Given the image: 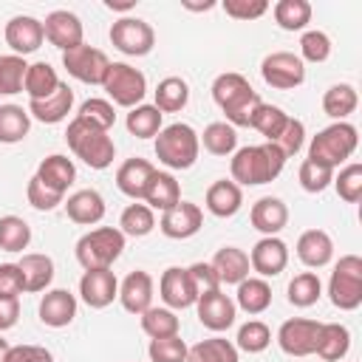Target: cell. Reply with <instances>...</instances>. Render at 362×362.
Masks as SVG:
<instances>
[{
    "label": "cell",
    "mask_w": 362,
    "mask_h": 362,
    "mask_svg": "<svg viewBox=\"0 0 362 362\" xmlns=\"http://www.w3.org/2000/svg\"><path fill=\"white\" fill-rule=\"evenodd\" d=\"M212 99L226 113V124L232 127H249L260 105L257 90L249 85L243 74H235V71H226L212 82Z\"/></svg>",
    "instance_id": "6da1fadb"
},
{
    "label": "cell",
    "mask_w": 362,
    "mask_h": 362,
    "mask_svg": "<svg viewBox=\"0 0 362 362\" xmlns=\"http://www.w3.org/2000/svg\"><path fill=\"white\" fill-rule=\"evenodd\" d=\"M286 156L274 147V144H249L240 147L232 156V181L243 184V187H257V184H269L283 173Z\"/></svg>",
    "instance_id": "7a4b0ae2"
},
{
    "label": "cell",
    "mask_w": 362,
    "mask_h": 362,
    "mask_svg": "<svg viewBox=\"0 0 362 362\" xmlns=\"http://www.w3.org/2000/svg\"><path fill=\"white\" fill-rule=\"evenodd\" d=\"M65 141L76 153V158H82L90 170H107L116 158V147H113V139L107 136V130H99L76 116L68 124Z\"/></svg>",
    "instance_id": "3957f363"
},
{
    "label": "cell",
    "mask_w": 362,
    "mask_h": 362,
    "mask_svg": "<svg viewBox=\"0 0 362 362\" xmlns=\"http://www.w3.org/2000/svg\"><path fill=\"white\" fill-rule=\"evenodd\" d=\"M356 144H359L356 127L348 124V122H334V124H328L325 130H320V133L311 139V144H308V161L334 170V167H339L345 158L354 156Z\"/></svg>",
    "instance_id": "277c9868"
},
{
    "label": "cell",
    "mask_w": 362,
    "mask_h": 362,
    "mask_svg": "<svg viewBox=\"0 0 362 362\" xmlns=\"http://www.w3.org/2000/svg\"><path fill=\"white\" fill-rule=\"evenodd\" d=\"M198 150H201L198 133L184 122L167 124L156 136V158L170 170H189L198 158Z\"/></svg>",
    "instance_id": "5b68a950"
},
{
    "label": "cell",
    "mask_w": 362,
    "mask_h": 362,
    "mask_svg": "<svg viewBox=\"0 0 362 362\" xmlns=\"http://www.w3.org/2000/svg\"><path fill=\"white\" fill-rule=\"evenodd\" d=\"M124 249V235L113 226H99L76 240V260L85 272L93 269H110L113 260Z\"/></svg>",
    "instance_id": "8992f818"
},
{
    "label": "cell",
    "mask_w": 362,
    "mask_h": 362,
    "mask_svg": "<svg viewBox=\"0 0 362 362\" xmlns=\"http://www.w3.org/2000/svg\"><path fill=\"white\" fill-rule=\"evenodd\" d=\"M328 297L339 311H354L362 305V257L342 255L328 280Z\"/></svg>",
    "instance_id": "52a82bcc"
},
{
    "label": "cell",
    "mask_w": 362,
    "mask_h": 362,
    "mask_svg": "<svg viewBox=\"0 0 362 362\" xmlns=\"http://www.w3.org/2000/svg\"><path fill=\"white\" fill-rule=\"evenodd\" d=\"M102 88L107 90V96L119 105V107H139L144 93H147V79L139 68L127 65V62H110L107 76L102 82Z\"/></svg>",
    "instance_id": "ba28073f"
},
{
    "label": "cell",
    "mask_w": 362,
    "mask_h": 362,
    "mask_svg": "<svg viewBox=\"0 0 362 362\" xmlns=\"http://www.w3.org/2000/svg\"><path fill=\"white\" fill-rule=\"evenodd\" d=\"M110 42L127 57H144L156 45V31L139 17H122L110 25Z\"/></svg>",
    "instance_id": "9c48e42d"
},
{
    "label": "cell",
    "mask_w": 362,
    "mask_h": 362,
    "mask_svg": "<svg viewBox=\"0 0 362 362\" xmlns=\"http://www.w3.org/2000/svg\"><path fill=\"white\" fill-rule=\"evenodd\" d=\"M62 65H65V71L74 79H79L85 85H102L105 76H107L110 59L105 57V51L82 42V45H76V48H71V51L62 54Z\"/></svg>",
    "instance_id": "30bf717a"
},
{
    "label": "cell",
    "mask_w": 362,
    "mask_h": 362,
    "mask_svg": "<svg viewBox=\"0 0 362 362\" xmlns=\"http://www.w3.org/2000/svg\"><path fill=\"white\" fill-rule=\"evenodd\" d=\"M263 82L274 90H291L305 82V65L291 51H274L260 62Z\"/></svg>",
    "instance_id": "8fae6325"
},
{
    "label": "cell",
    "mask_w": 362,
    "mask_h": 362,
    "mask_svg": "<svg viewBox=\"0 0 362 362\" xmlns=\"http://www.w3.org/2000/svg\"><path fill=\"white\" fill-rule=\"evenodd\" d=\"M317 320H305V317H291L280 325L277 331V345L283 348V354L288 356H311L317 348V334H320Z\"/></svg>",
    "instance_id": "7c38bea8"
},
{
    "label": "cell",
    "mask_w": 362,
    "mask_h": 362,
    "mask_svg": "<svg viewBox=\"0 0 362 362\" xmlns=\"http://www.w3.org/2000/svg\"><path fill=\"white\" fill-rule=\"evenodd\" d=\"M204 226V212L198 204H189V201H178L173 209H167L158 221V229L173 238V240H184V238H192L198 229Z\"/></svg>",
    "instance_id": "4fadbf2b"
},
{
    "label": "cell",
    "mask_w": 362,
    "mask_h": 362,
    "mask_svg": "<svg viewBox=\"0 0 362 362\" xmlns=\"http://www.w3.org/2000/svg\"><path fill=\"white\" fill-rule=\"evenodd\" d=\"M42 31H45V40L51 45H57L62 54L76 48V45H82V23H79V17L74 11H65V8L51 11L45 17V23H42Z\"/></svg>",
    "instance_id": "5bb4252c"
},
{
    "label": "cell",
    "mask_w": 362,
    "mask_h": 362,
    "mask_svg": "<svg viewBox=\"0 0 362 362\" xmlns=\"http://www.w3.org/2000/svg\"><path fill=\"white\" fill-rule=\"evenodd\" d=\"M288 263V246L277 238V235H269V238H260L255 246H252V255H249V266L260 274V277H277Z\"/></svg>",
    "instance_id": "9a60e30c"
},
{
    "label": "cell",
    "mask_w": 362,
    "mask_h": 362,
    "mask_svg": "<svg viewBox=\"0 0 362 362\" xmlns=\"http://www.w3.org/2000/svg\"><path fill=\"white\" fill-rule=\"evenodd\" d=\"M42 40H45V31H42V23L37 17L17 14L6 23V42L17 57H25V54L37 51L42 45Z\"/></svg>",
    "instance_id": "2e32d148"
},
{
    "label": "cell",
    "mask_w": 362,
    "mask_h": 362,
    "mask_svg": "<svg viewBox=\"0 0 362 362\" xmlns=\"http://www.w3.org/2000/svg\"><path fill=\"white\" fill-rule=\"evenodd\" d=\"M79 294L85 300V305L90 308H105L119 297V280L110 269H93L85 272L79 280Z\"/></svg>",
    "instance_id": "e0dca14e"
},
{
    "label": "cell",
    "mask_w": 362,
    "mask_h": 362,
    "mask_svg": "<svg viewBox=\"0 0 362 362\" xmlns=\"http://www.w3.org/2000/svg\"><path fill=\"white\" fill-rule=\"evenodd\" d=\"M198 305V320L204 328L209 331H226L232 322H235V314H238V305L218 288V291H209V294H201L195 300Z\"/></svg>",
    "instance_id": "ac0fdd59"
},
{
    "label": "cell",
    "mask_w": 362,
    "mask_h": 362,
    "mask_svg": "<svg viewBox=\"0 0 362 362\" xmlns=\"http://www.w3.org/2000/svg\"><path fill=\"white\" fill-rule=\"evenodd\" d=\"M158 291H161V300L170 308H189L198 300V294L192 288V280H189L187 269H181V266L164 269V274L158 280Z\"/></svg>",
    "instance_id": "d6986e66"
},
{
    "label": "cell",
    "mask_w": 362,
    "mask_h": 362,
    "mask_svg": "<svg viewBox=\"0 0 362 362\" xmlns=\"http://www.w3.org/2000/svg\"><path fill=\"white\" fill-rule=\"evenodd\" d=\"M71 107H74V90H71L65 82H59V88H57L51 96H45V99H31V102H28V116H34V119L42 122V124H57V122L68 119Z\"/></svg>",
    "instance_id": "ffe728a7"
},
{
    "label": "cell",
    "mask_w": 362,
    "mask_h": 362,
    "mask_svg": "<svg viewBox=\"0 0 362 362\" xmlns=\"http://www.w3.org/2000/svg\"><path fill=\"white\" fill-rule=\"evenodd\" d=\"M119 300H122L124 311L141 317L153 303V277L147 272H141V269L130 272L119 286Z\"/></svg>",
    "instance_id": "44dd1931"
},
{
    "label": "cell",
    "mask_w": 362,
    "mask_h": 362,
    "mask_svg": "<svg viewBox=\"0 0 362 362\" xmlns=\"http://www.w3.org/2000/svg\"><path fill=\"white\" fill-rule=\"evenodd\" d=\"M76 317V297L68 288H51L40 300V320L48 328H65Z\"/></svg>",
    "instance_id": "7402d4cb"
},
{
    "label": "cell",
    "mask_w": 362,
    "mask_h": 362,
    "mask_svg": "<svg viewBox=\"0 0 362 362\" xmlns=\"http://www.w3.org/2000/svg\"><path fill=\"white\" fill-rule=\"evenodd\" d=\"M249 221L257 232H263L266 238L269 235H277L286 223H288V206L274 198V195H263L252 204V212H249Z\"/></svg>",
    "instance_id": "603a6c76"
},
{
    "label": "cell",
    "mask_w": 362,
    "mask_h": 362,
    "mask_svg": "<svg viewBox=\"0 0 362 362\" xmlns=\"http://www.w3.org/2000/svg\"><path fill=\"white\" fill-rule=\"evenodd\" d=\"M209 266H212L218 283H226V286L243 283V280L249 277V269H252V266H249V255H246L243 249H238V246H223V249H218Z\"/></svg>",
    "instance_id": "cb8c5ba5"
},
{
    "label": "cell",
    "mask_w": 362,
    "mask_h": 362,
    "mask_svg": "<svg viewBox=\"0 0 362 362\" xmlns=\"http://www.w3.org/2000/svg\"><path fill=\"white\" fill-rule=\"evenodd\" d=\"M297 257H300V263H305L308 269H322V266H328L331 257H334V240H331V235L322 232V229H308V232H303L300 240H297Z\"/></svg>",
    "instance_id": "d4e9b609"
},
{
    "label": "cell",
    "mask_w": 362,
    "mask_h": 362,
    "mask_svg": "<svg viewBox=\"0 0 362 362\" xmlns=\"http://www.w3.org/2000/svg\"><path fill=\"white\" fill-rule=\"evenodd\" d=\"M153 173H156V167H153L147 158H127V161L119 167V173H116V187H119L127 198H144Z\"/></svg>",
    "instance_id": "484cf974"
},
{
    "label": "cell",
    "mask_w": 362,
    "mask_h": 362,
    "mask_svg": "<svg viewBox=\"0 0 362 362\" xmlns=\"http://www.w3.org/2000/svg\"><path fill=\"white\" fill-rule=\"evenodd\" d=\"M37 178H40L48 189L65 195L68 187H71L74 178H76V167H74V161H71L68 156L54 153V156H48V158L40 161V167H37Z\"/></svg>",
    "instance_id": "4316f807"
},
{
    "label": "cell",
    "mask_w": 362,
    "mask_h": 362,
    "mask_svg": "<svg viewBox=\"0 0 362 362\" xmlns=\"http://www.w3.org/2000/svg\"><path fill=\"white\" fill-rule=\"evenodd\" d=\"M65 212H68V218L74 223H82V226L99 223L105 218V198L96 189H79V192H74L68 198Z\"/></svg>",
    "instance_id": "83f0119b"
},
{
    "label": "cell",
    "mask_w": 362,
    "mask_h": 362,
    "mask_svg": "<svg viewBox=\"0 0 362 362\" xmlns=\"http://www.w3.org/2000/svg\"><path fill=\"white\" fill-rule=\"evenodd\" d=\"M17 266L23 274V291H28V294L45 291L48 283L54 280V260L48 255H37V252L23 255V260Z\"/></svg>",
    "instance_id": "f1b7e54d"
},
{
    "label": "cell",
    "mask_w": 362,
    "mask_h": 362,
    "mask_svg": "<svg viewBox=\"0 0 362 362\" xmlns=\"http://www.w3.org/2000/svg\"><path fill=\"white\" fill-rule=\"evenodd\" d=\"M204 201H206V209H209L215 218H232V215L240 209L243 195H240V187H238L235 181L221 178V181L209 184Z\"/></svg>",
    "instance_id": "f546056e"
},
{
    "label": "cell",
    "mask_w": 362,
    "mask_h": 362,
    "mask_svg": "<svg viewBox=\"0 0 362 362\" xmlns=\"http://www.w3.org/2000/svg\"><path fill=\"white\" fill-rule=\"evenodd\" d=\"M351 348V331L339 322H322L317 334V348L314 354L322 356L325 362H339Z\"/></svg>",
    "instance_id": "4dcf8cb0"
},
{
    "label": "cell",
    "mask_w": 362,
    "mask_h": 362,
    "mask_svg": "<svg viewBox=\"0 0 362 362\" xmlns=\"http://www.w3.org/2000/svg\"><path fill=\"white\" fill-rule=\"evenodd\" d=\"M144 201H147L150 209H161V212L173 209V206L181 201V187H178L175 175L156 170L153 178H150V187H147V192H144Z\"/></svg>",
    "instance_id": "1f68e13d"
},
{
    "label": "cell",
    "mask_w": 362,
    "mask_h": 362,
    "mask_svg": "<svg viewBox=\"0 0 362 362\" xmlns=\"http://www.w3.org/2000/svg\"><path fill=\"white\" fill-rule=\"evenodd\" d=\"M184 362H238V348L223 337H209L187 348Z\"/></svg>",
    "instance_id": "d6a6232c"
},
{
    "label": "cell",
    "mask_w": 362,
    "mask_h": 362,
    "mask_svg": "<svg viewBox=\"0 0 362 362\" xmlns=\"http://www.w3.org/2000/svg\"><path fill=\"white\" fill-rule=\"evenodd\" d=\"M238 305L246 314H263L272 305V288L263 277H246L238 283Z\"/></svg>",
    "instance_id": "836d02e7"
},
{
    "label": "cell",
    "mask_w": 362,
    "mask_h": 362,
    "mask_svg": "<svg viewBox=\"0 0 362 362\" xmlns=\"http://www.w3.org/2000/svg\"><path fill=\"white\" fill-rule=\"evenodd\" d=\"M31 130V116L20 105H0V141L3 144H17L28 136Z\"/></svg>",
    "instance_id": "e575fe53"
},
{
    "label": "cell",
    "mask_w": 362,
    "mask_h": 362,
    "mask_svg": "<svg viewBox=\"0 0 362 362\" xmlns=\"http://www.w3.org/2000/svg\"><path fill=\"white\" fill-rule=\"evenodd\" d=\"M356 105H359L356 88L348 85V82L331 85V88L325 90V96H322V110H325L331 119H337V122H342L345 116H351V113L356 110Z\"/></svg>",
    "instance_id": "d590c367"
},
{
    "label": "cell",
    "mask_w": 362,
    "mask_h": 362,
    "mask_svg": "<svg viewBox=\"0 0 362 362\" xmlns=\"http://www.w3.org/2000/svg\"><path fill=\"white\" fill-rule=\"evenodd\" d=\"M23 88H25V93L31 99H45V96H51L59 88V76H57V71L48 62H34L25 71Z\"/></svg>",
    "instance_id": "8d00e7d4"
},
{
    "label": "cell",
    "mask_w": 362,
    "mask_h": 362,
    "mask_svg": "<svg viewBox=\"0 0 362 362\" xmlns=\"http://www.w3.org/2000/svg\"><path fill=\"white\" fill-rule=\"evenodd\" d=\"M274 23L283 31H303L311 23V3L308 0H280V3H274Z\"/></svg>",
    "instance_id": "74e56055"
},
{
    "label": "cell",
    "mask_w": 362,
    "mask_h": 362,
    "mask_svg": "<svg viewBox=\"0 0 362 362\" xmlns=\"http://www.w3.org/2000/svg\"><path fill=\"white\" fill-rule=\"evenodd\" d=\"M189 99V88L181 76H167L156 88V107L161 113H178Z\"/></svg>",
    "instance_id": "f35d334b"
},
{
    "label": "cell",
    "mask_w": 362,
    "mask_h": 362,
    "mask_svg": "<svg viewBox=\"0 0 362 362\" xmlns=\"http://www.w3.org/2000/svg\"><path fill=\"white\" fill-rule=\"evenodd\" d=\"M286 122H288V113H286L283 107L260 102L257 110H255V116H252V124H249V127H255V130L272 144V141L280 136V130L286 127Z\"/></svg>",
    "instance_id": "ab89813d"
},
{
    "label": "cell",
    "mask_w": 362,
    "mask_h": 362,
    "mask_svg": "<svg viewBox=\"0 0 362 362\" xmlns=\"http://www.w3.org/2000/svg\"><path fill=\"white\" fill-rule=\"evenodd\" d=\"M198 141H204V150L212 156H229L238 147V133L226 122H212L204 127V136Z\"/></svg>",
    "instance_id": "60d3db41"
},
{
    "label": "cell",
    "mask_w": 362,
    "mask_h": 362,
    "mask_svg": "<svg viewBox=\"0 0 362 362\" xmlns=\"http://www.w3.org/2000/svg\"><path fill=\"white\" fill-rule=\"evenodd\" d=\"M161 110L156 107V105H139V107H133L130 113H127V130L136 136V139H153V136H158V130H161Z\"/></svg>",
    "instance_id": "b9f144b4"
},
{
    "label": "cell",
    "mask_w": 362,
    "mask_h": 362,
    "mask_svg": "<svg viewBox=\"0 0 362 362\" xmlns=\"http://www.w3.org/2000/svg\"><path fill=\"white\" fill-rule=\"evenodd\" d=\"M320 294H322V283H320V277H317L314 272H300V274H294V280L288 283V303H291L294 308H308V305H314V303L320 300Z\"/></svg>",
    "instance_id": "7bdbcfd3"
},
{
    "label": "cell",
    "mask_w": 362,
    "mask_h": 362,
    "mask_svg": "<svg viewBox=\"0 0 362 362\" xmlns=\"http://www.w3.org/2000/svg\"><path fill=\"white\" fill-rule=\"evenodd\" d=\"M153 226H156V218L147 204H130L119 218V232L130 238H144L153 232Z\"/></svg>",
    "instance_id": "ee69618b"
},
{
    "label": "cell",
    "mask_w": 362,
    "mask_h": 362,
    "mask_svg": "<svg viewBox=\"0 0 362 362\" xmlns=\"http://www.w3.org/2000/svg\"><path fill=\"white\" fill-rule=\"evenodd\" d=\"M31 243V226L17 215L0 218V249L3 252H23Z\"/></svg>",
    "instance_id": "f6af8a7d"
},
{
    "label": "cell",
    "mask_w": 362,
    "mask_h": 362,
    "mask_svg": "<svg viewBox=\"0 0 362 362\" xmlns=\"http://www.w3.org/2000/svg\"><path fill=\"white\" fill-rule=\"evenodd\" d=\"M141 331L150 339H164V337H175L178 334V317L170 308H147L141 314Z\"/></svg>",
    "instance_id": "bcb514c9"
},
{
    "label": "cell",
    "mask_w": 362,
    "mask_h": 362,
    "mask_svg": "<svg viewBox=\"0 0 362 362\" xmlns=\"http://www.w3.org/2000/svg\"><path fill=\"white\" fill-rule=\"evenodd\" d=\"M25 59L17 54H0V96H11L23 90V79H25Z\"/></svg>",
    "instance_id": "7dc6e473"
},
{
    "label": "cell",
    "mask_w": 362,
    "mask_h": 362,
    "mask_svg": "<svg viewBox=\"0 0 362 362\" xmlns=\"http://www.w3.org/2000/svg\"><path fill=\"white\" fill-rule=\"evenodd\" d=\"M269 342H272V331L260 320H249L246 325L238 328V348L246 354H260L269 348Z\"/></svg>",
    "instance_id": "c3c4849f"
},
{
    "label": "cell",
    "mask_w": 362,
    "mask_h": 362,
    "mask_svg": "<svg viewBox=\"0 0 362 362\" xmlns=\"http://www.w3.org/2000/svg\"><path fill=\"white\" fill-rule=\"evenodd\" d=\"M337 187V195L345 204H356L362 198V164H348L339 170V175L331 181Z\"/></svg>",
    "instance_id": "681fc988"
},
{
    "label": "cell",
    "mask_w": 362,
    "mask_h": 362,
    "mask_svg": "<svg viewBox=\"0 0 362 362\" xmlns=\"http://www.w3.org/2000/svg\"><path fill=\"white\" fill-rule=\"evenodd\" d=\"M76 119H82V122H88V124H93L99 130H110L113 122H116V113H113V105L110 102H105V99H88V102H82Z\"/></svg>",
    "instance_id": "f907efd6"
},
{
    "label": "cell",
    "mask_w": 362,
    "mask_h": 362,
    "mask_svg": "<svg viewBox=\"0 0 362 362\" xmlns=\"http://www.w3.org/2000/svg\"><path fill=\"white\" fill-rule=\"evenodd\" d=\"M147 354L153 362H184L187 359V342L178 334L164 337V339H150Z\"/></svg>",
    "instance_id": "816d5d0a"
},
{
    "label": "cell",
    "mask_w": 362,
    "mask_h": 362,
    "mask_svg": "<svg viewBox=\"0 0 362 362\" xmlns=\"http://www.w3.org/2000/svg\"><path fill=\"white\" fill-rule=\"evenodd\" d=\"M303 141H305V127H303V122H300V119H294V116H288L286 127L280 130V136H277L272 144H274V147L288 158V156H297V153H300Z\"/></svg>",
    "instance_id": "f5cc1de1"
},
{
    "label": "cell",
    "mask_w": 362,
    "mask_h": 362,
    "mask_svg": "<svg viewBox=\"0 0 362 362\" xmlns=\"http://www.w3.org/2000/svg\"><path fill=\"white\" fill-rule=\"evenodd\" d=\"M300 59H308V62H325L331 57V40L325 31H305L303 40H300Z\"/></svg>",
    "instance_id": "db71d44e"
},
{
    "label": "cell",
    "mask_w": 362,
    "mask_h": 362,
    "mask_svg": "<svg viewBox=\"0 0 362 362\" xmlns=\"http://www.w3.org/2000/svg\"><path fill=\"white\" fill-rule=\"evenodd\" d=\"M300 187L305 189V192H322L331 181H334V170H328V167H320V164H314V161H303L300 164Z\"/></svg>",
    "instance_id": "11a10c76"
},
{
    "label": "cell",
    "mask_w": 362,
    "mask_h": 362,
    "mask_svg": "<svg viewBox=\"0 0 362 362\" xmlns=\"http://www.w3.org/2000/svg\"><path fill=\"white\" fill-rule=\"evenodd\" d=\"M25 198H28V204H31L34 209H40V212H48V209H54L57 204H62V195L54 192V189H48L37 175L28 181V187H25Z\"/></svg>",
    "instance_id": "9f6ffc18"
},
{
    "label": "cell",
    "mask_w": 362,
    "mask_h": 362,
    "mask_svg": "<svg viewBox=\"0 0 362 362\" xmlns=\"http://www.w3.org/2000/svg\"><path fill=\"white\" fill-rule=\"evenodd\" d=\"M223 11L235 20H257L269 11V3L266 0H226Z\"/></svg>",
    "instance_id": "6f0895ef"
},
{
    "label": "cell",
    "mask_w": 362,
    "mask_h": 362,
    "mask_svg": "<svg viewBox=\"0 0 362 362\" xmlns=\"http://www.w3.org/2000/svg\"><path fill=\"white\" fill-rule=\"evenodd\" d=\"M187 274H189L192 288H195V294H198V297L221 288V283H218V277H215V272H212V266H209V263H192V266L187 269Z\"/></svg>",
    "instance_id": "680465c9"
},
{
    "label": "cell",
    "mask_w": 362,
    "mask_h": 362,
    "mask_svg": "<svg viewBox=\"0 0 362 362\" xmlns=\"http://www.w3.org/2000/svg\"><path fill=\"white\" fill-rule=\"evenodd\" d=\"M23 274L17 263H0V297H20Z\"/></svg>",
    "instance_id": "91938a15"
},
{
    "label": "cell",
    "mask_w": 362,
    "mask_h": 362,
    "mask_svg": "<svg viewBox=\"0 0 362 362\" xmlns=\"http://www.w3.org/2000/svg\"><path fill=\"white\" fill-rule=\"evenodd\" d=\"M6 362H54V356L42 345H14Z\"/></svg>",
    "instance_id": "94428289"
},
{
    "label": "cell",
    "mask_w": 362,
    "mask_h": 362,
    "mask_svg": "<svg viewBox=\"0 0 362 362\" xmlns=\"http://www.w3.org/2000/svg\"><path fill=\"white\" fill-rule=\"evenodd\" d=\"M17 317H20V300L17 297H0V331L14 328Z\"/></svg>",
    "instance_id": "6125c7cd"
},
{
    "label": "cell",
    "mask_w": 362,
    "mask_h": 362,
    "mask_svg": "<svg viewBox=\"0 0 362 362\" xmlns=\"http://www.w3.org/2000/svg\"><path fill=\"white\" fill-rule=\"evenodd\" d=\"M105 6H107V8H113V11H130V8H133V0H127V3H113V0H105Z\"/></svg>",
    "instance_id": "be15d7a7"
},
{
    "label": "cell",
    "mask_w": 362,
    "mask_h": 362,
    "mask_svg": "<svg viewBox=\"0 0 362 362\" xmlns=\"http://www.w3.org/2000/svg\"><path fill=\"white\" fill-rule=\"evenodd\" d=\"M8 351H11V345L0 337V362H6V359H8Z\"/></svg>",
    "instance_id": "e7e4bbea"
}]
</instances>
